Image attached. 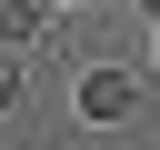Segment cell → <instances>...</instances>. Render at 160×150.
I'll list each match as a JSON object with an SVG mask.
<instances>
[{
  "mask_svg": "<svg viewBox=\"0 0 160 150\" xmlns=\"http://www.w3.org/2000/svg\"><path fill=\"white\" fill-rule=\"evenodd\" d=\"M70 110H80L90 130H120V120L140 110V70H80V90H70Z\"/></svg>",
  "mask_w": 160,
  "mask_h": 150,
  "instance_id": "obj_1",
  "label": "cell"
},
{
  "mask_svg": "<svg viewBox=\"0 0 160 150\" xmlns=\"http://www.w3.org/2000/svg\"><path fill=\"white\" fill-rule=\"evenodd\" d=\"M40 30H50V10H40V0H0V40H10V50H30Z\"/></svg>",
  "mask_w": 160,
  "mask_h": 150,
  "instance_id": "obj_2",
  "label": "cell"
},
{
  "mask_svg": "<svg viewBox=\"0 0 160 150\" xmlns=\"http://www.w3.org/2000/svg\"><path fill=\"white\" fill-rule=\"evenodd\" d=\"M20 100H30V70H20V50H10V40H0V120H10V110H20Z\"/></svg>",
  "mask_w": 160,
  "mask_h": 150,
  "instance_id": "obj_3",
  "label": "cell"
},
{
  "mask_svg": "<svg viewBox=\"0 0 160 150\" xmlns=\"http://www.w3.org/2000/svg\"><path fill=\"white\" fill-rule=\"evenodd\" d=\"M70 10H100V0H70Z\"/></svg>",
  "mask_w": 160,
  "mask_h": 150,
  "instance_id": "obj_4",
  "label": "cell"
}]
</instances>
